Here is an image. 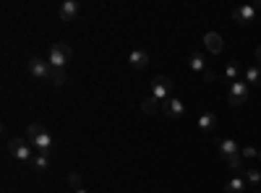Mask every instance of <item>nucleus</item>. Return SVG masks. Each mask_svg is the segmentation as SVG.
<instances>
[{"label": "nucleus", "mask_w": 261, "mask_h": 193, "mask_svg": "<svg viewBox=\"0 0 261 193\" xmlns=\"http://www.w3.org/2000/svg\"><path fill=\"white\" fill-rule=\"evenodd\" d=\"M256 193H261V190H256Z\"/></svg>", "instance_id": "28"}, {"label": "nucleus", "mask_w": 261, "mask_h": 193, "mask_svg": "<svg viewBox=\"0 0 261 193\" xmlns=\"http://www.w3.org/2000/svg\"><path fill=\"white\" fill-rule=\"evenodd\" d=\"M8 154L11 157H16L18 162H29L32 164V159H34V146L27 141V139H11L8 141Z\"/></svg>", "instance_id": "2"}, {"label": "nucleus", "mask_w": 261, "mask_h": 193, "mask_svg": "<svg viewBox=\"0 0 261 193\" xmlns=\"http://www.w3.org/2000/svg\"><path fill=\"white\" fill-rule=\"evenodd\" d=\"M128 63H130V68L144 71L149 66V52L146 50H134V52H130V58H128Z\"/></svg>", "instance_id": "11"}, {"label": "nucleus", "mask_w": 261, "mask_h": 193, "mask_svg": "<svg viewBox=\"0 0 261 193\" xmlns=\"http://www.w3.org/2000/svg\"><path fill=\"white\" fill-rule=\"evenodd\" d=\"M81 6L76 3V0H65V3L60 6V21H73L79 16Z\"/></svg>", "instance_id": "12"}, {"label": "nucleus", "mask_w": 261, "mask_h": 193, "mask_svg": "<svg viewBox=\"0 0 261 193\" xmlns=\"http://www.w3.org/2000/svg\"><path fill=\"white\" fill-rule=\"evenodd\" d=\"M217 146H220V157L227 162L230 157H235V154H241V146H238L232 139H222V141H217Z\"/></svg>", "instance_id": "10"}, {"label": "nucleus", "mask_w": 261, "mask_h": 193, "mask_svg": "<svg viewBox=\"0 0 261 193\" xmlns=\"http://www.w3.org/2000/svg\"><path fill=\"white\" fill-rule=\"evenodd\" d=\"M238 76H241V66H238V60L227 63V68H225V78H227V81L232 84V81H241Z\"/></svg>", "instance_id": "19"}, {"label": "nucleus", "mask_w": 261, "mask_h": 193, "mask_svg": "<svg viewBox=\"0 0 261 193\" xmlns=\"http://www.w3.org/2000/svg\"><path fill=\"white\" fill-rule=\"evenodd\" d=\"M243 190H246V180L241 175H235L225 183V193H243Z\"/></svg>", "instance_id": "16"}, {"label": "nucleus", "mask_w": 261, "mask_h": 193, "mask_svg": "<svg viewBox=\"0 0 261 193\" xmlns=\"http://www.w3.org/2000/svg\"><path fill=\"white\" fill-rule=\"evenodd\" d=\"M204 47H206L212 55H220V52L225 50V39L217 34V32H206V34H204Z\"/></svg>", "instance_id": "9"}, {"label": "nucleus", "mask_w": 261, "mask_h": 193, "mask_svg": "<svg viewBox=\"0 0 261 193\" xmlns=\"http://www.w3.org/2000/svg\"><path fill=\"white\" fill-rule=\"evenodd\" d=\"M258 162H261V149H258Z\"/></svg>", "instance_id": "27"}, {"label": "nucleus", "mask_w": 261, "mask_h": 193, "mask_svg": "<svg viewBox=\"0 0 261 193\" xmlns=\"http://www.w3.org/2000/svg\"><path fill=\"white\" fill-rule=\"evenodd\" d=\"M248 84L246 81H232L230 87H227V104H232V107H241V104H246L248 102Z\"/></svg>", "instance_id": "4"}, {"label": "nucleus", "mask_w": 261, "mask_h": 193, "mask_svg": "<svg viewBox=\"0 0 261 193\" xmlns=\"http://www.w3.org/2000/svg\"><path fill=\"white\" fill-rule=\"evenodd\" d=\"M47 81L55 84V87H63V84H65V71H63V68H53V73H50Z\"/></svg>", "instance_id": "21"}, {"label": "nucleus", "mask_w": 261, "mask_h": 193, "mask_svg": "<svg viewBox=\"0 0 261 193\" xmlns=\"http://www.w3.org/2000/svg\"><path fill=\"white\" fill-rule=\"evenodd\" d=\"M47 164H50V157H47V154H34V159H32V167L37 170V173H45V170H47Z\"/></svg>", "instance_id": "20"}, {"label": "nucleus", "mask_w": 261, "mask_h": 193, "mask_svg": "<svg viewBox=\"0 0 261 193\" xmlns=\"http://www.w3.org/2000/svg\"><path fill=\"white\" fill-rule=\"evenodd\" d=\"M217 123H220V120H217V115H214V113H204V115L199 118V128H201V131H206V133H212V131H214Z\"/></svg>", "instance_id": "15"}, {"label": "nucleus", "mask_w": 261, "mask_h": 193, "mask_svg": "<svg viewBox=\"0 0 261 193\" xmlns=\"http://www.w3.org/2000/svg\"><path fill=\"white\" fill-rule=\"evenodd\" d=\"M29 73L39 81H47L50 73H53V66H50V60H42V58H32L29 60Z\"/></svg>", "instance_id": "6"}, {"label": "nucleus", "mask_w": 261, "mask_h": 193, "mask_svg": "<svg viewBox=\"0 0 261 193\" xmlns=\"http://www.w3.org/2000/svg\"><path fill=\"white\" fill-rule=\"evenodd\" d=\"M76 193H89V190H84V188H81V190H76Z\"/></svg>", "instance_id": "26"}, {"label": "nucleus", "mask_w": 261, "mask_h": 193, "mask_svg": "<svg viewBox=\"0 0 261 193\" xmlns=\"http://www.w3.org/2000/svg\"><path fill=\"white\" fill-rule=\"evenodd\" d=\"M201 76H204V81H206V84H212V81L217 78V73H214V71H209V68H206V71H204Z\"/></svg>", "instance_id": "24"}, {"label": "nucleus", "mask_w": 261, "mask_h": 193, "mask_svg": "<svg viewBox=\"0 0 261 193\" xmlns=\"http://www.w3.org/2000/svg\"><path fill=\"white\" fill-rule=\"evenodd\" d=\"M246 84H253V87H261V68H258V66H251V68H246Z\"/></svg>", "instance_id": "18"}, {"label": "nucleus", "mask_w": 261, "mask_h": 193, "mask_svg": "<svg viewBox=\"0 0 261 193\" xmlns=\"http://www.w3.org/2000/svg\"><path fill=\"white\" fill-rule=\"evenodd\" d=\"M151 97H157L160 102L172 97V81H170V76H157L154 81H151Z\"/></svg>", "instance_id": "5"}, {"label": "nucleus", "mask_w": 261, "mask_h": 193, "mask_svg": "<svg viewBox=\"0 0 261 193\" xmlns=\"http://www.w3.org/2000/svg\"><path fill=\"white\" fill-rule=\"evenodd\" d=\"M258 11H261V6H238V8H232V21H238V24H251Z\"/></svg>", "instance_id": "8"}, {"label": "nucleus", "mask_w": 261, "mask_h": 193, "mask_svg": "<svg viewBox=\"0 0 261 193\" xmlns=\"http://www.w3.org/2000/svg\"><path fill=\"white\" fill-rule=\"evenodd\" d=\"M71 47L65 45V42H55V45L50 47V52H47V60H50V66L53 68H65V63L71 60Z\"/></svg>", "instance_id": "3"}, {"label": "nucleus", "mask_w": 261, "mask_h": 193, "mask_svg": "<svg viewBox=\"0 0 261 193\" xmlns=\"http://www.w3.org/2000/svg\"><path fill=\"white\" fill-rule=\"evenodd\" d=\"M188 68H191L193 73H204V71H206L204 55H201V52H191V55H188Z\"/></svg>", "instance_id": "13"}, {"label": "nucleus", "mask_w": 261, "mask_h": 193, "mask_svg": "<svg viewBox=\"0 0 261 193\" xmlns=\"http://www.w3.org/2000/svg\"><path fill=\"white\" fill-rule=\"evenodd\" d=\"M27 141L37 149V154H47L50 157V152H53V136L45 131V125H39V123H32L29 128H27Z\"/></svg>", "instance_id": "1"}, {"label": "nucleus", "mask_w": 261, "mask_h": 193, "mask_svg": "<svg viewBox=\"0 0 261 193\" xmlns=\"http://www.w3.org/2000/svg\"><path fill=\"white\" fill-rule=\"evenodd\" d=\"M165 118H170V120H178L183 113H186V104L180 102V99H175V97H170V99H165L162 102V110H160Z\"/></svg>", "instance_id": "7"}, {"label": "nucleus", "mask_w": 261, "mask_h": 193, "mask_svg": "<svg viewBox=\"0 0 261 193\" xmlns=\"http://www.w3.org/2000/svg\"><path fill=\"white\" fill-rule=\"evenodd\" d=\"M68 183H71L76 190H81V175H79V173H71V175H68Z\"/></svg>", "instance_id": "23"}, {"label": "nucleus", "mask_w": 261, "mask_h": 193, "mask_svg": "<svg viewBox=\"0 0 261 193\" xmlns=\"http://www.w3.org/2000/svg\"><path fill=\"white\" fill-rule=\"evenodd\" d=\"M243 180H246V185H253V188H258V185H261V170H256V167H246Z\"/></svg>", "instance_id": "17"}, {"label": "nucleus", "mask_w": 261, "mask_h": 193, "mask_svg": "<svg viewBox=\"0 0 261 193\" xmlns=\"http://www.w3.org/2000/svg\"><path fill=\"white\" fill-rule=\"evenodd\" d=\"M256 60H258V63H261V45H258V47H256Z\"/></svg>", "instance_id": "25"}, {"label": "nucleus", "mask_w": 261, "mask_h": 193, "mask_svg": "<svg viewBox=\"0 0 261 193\" xmlns=\"http://www.w3.org/2000/svg\"><path fill=\"white\" fill-rule=\"evenodd\" d=\"M160 110H162V102H160L157 97H151V94L141 102V113H144V115H154V113H160Z\"/></svg>", "instance_id": "14"}, {"label": "nucleus", "mask_w": 261, "mask_h": 193, "mask_svg": "<svg viewBox=\"0 0 261 193\" xmlns=\"http://www.w3.org/2000/svg\"><path fill=\"white\" fill-rule=\"evenodd\" d=\"M241 157H243V159H253V157H258V149H253V146H243V149H241Z\"/></svg>", "instance_id": "22"}]
</instances>
